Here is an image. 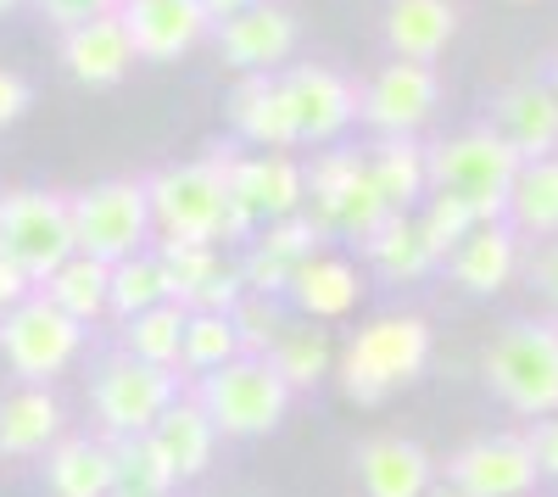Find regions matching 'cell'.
<instances>
[{"mask_svg":"<svg viewBox=\"0 0 558 497\" xmlns=\"http://www.w3.org/2000/svg\"><path fill=\"white\" fill-rule=\"evenodd\" d=\"M430 352H436V336L418 313H380L336 352V380L347 402L380 409V402H391L402 386H413L430 369Z\"/></svg>","mask_w":558,"mask_h":497,"instance_id":"obj_1","label":"cell"},{"mask_svg":"<svg viewBox=\"0 0 558 497\" xmlns=\"http://www.w3.org/2000/svg\"><path fill=\"white\" fill-rule=\"evenodd\" d=\"M425 162H430V196H447L475 223H486V218H502L525 157L508 146L492 123H475V129H458V134L430 141Z\"/></svg>","mask_w":558,"mask_h":497,"instance_id":"obj_2","label":"cell"},{"mask_svg":"<svg viewBox=\"0 0 558 497\" xmlns=\"http://www.w3.org/2000/svg\"><path fill=\"white\" fill-rule=\"evenodd\" d=\"M229 157H235V146H213L196 162H168V168L146 173L157 241L235 246V235H229Z\"/></svg>","mask_w":558,"mask_h":497,"instance_id":"obj_3","label":"cell"},{"mask_svg":"<svg viewBox=\"0 0 558 497\" xmlns=\"http://www.w3.org/2000/svg\"><path fill=\"white\" fill-rule=\"evenodd\" d=\"M481 380L520 420L558 409V319H514L481 352Z\"/></svg>","mask_w":558,"mask_h":497,"instance_id":"obj_4","label":"cell"},{"mask_svg":"<svg viewBox=\"0 0 558 497\" xmlns=\"http://www.w3.org/2000/svg\"><path fill=\"white\" fill-rule=\"evenodd\" d=\"M191 391L213 414L218 436H229V441H257V436L279 431L286 414H291V397H296L263 352H235L229 364L196 375Z\"/></svg>","mask_w":558,"mask_h":497,"instance_id":"obj_5","label":"cell"},{"mask_svg":"<svg viewBox=\"0 0 558 497\" xmlns=\"http://www.w3.org/2000/svg\"><path fill=\"white\" fill-rule=\"evenodd\" d=\"M84 341H89V325H78L73 313H62L39 286L0 313V357H7V369L17 380L51 386L57 375H68L78 364Z\"/></svg>","mask_w":558,"mask_h":497,"instance_id":"obj_6","label":"cell"},{"mask_svg":"<svg viewBox=\"0 0 558 497\" xmlns=\"http://www.w3.org/2000/svg\"><path fill=\"white\" fill-rule=\"evenodd\" d=\"M78 252L73 241V207L62 191L12 185L0 191V257L39 286L51 268H62Z\"/></svg>","mask_w":558,"mask_h":497,"instance_id":"obj_7","label":"cell"},{"mask_svg":"<svg viewBox=\"0 0 558 497\" xmlns=\"http://www.w3.org/2000/svg\"><path fill=\"white\" fill-rule=\"evenodd\" d=\"M307 213L318 218L324 235H341L352 246H363L391 218L363 151H347V146H330L324 157L307 162Z\"/></svg>","mask_w":558,"mask_h":497,"instance_id":"obj_8","label":"cell"},{"mask_svg":"<svg viewBox=\"0 0 558 497\" xmlns=\"http://www.w3.org/2000/svg\"><path fill=\"white\" fill-rule=\"evenodd\" d=\"M73 207V241L78 252L118 263L134 257L157 241V223H151V196H146V179H96L68 196Z\"/></svg>","mask_w":558,"mask_h":497,"instance_id":"obj_9","label":"cell"},{"mask_svg":"<svg viewBox=\"0 0 558 497\" xmlns=\"http://www.w3.org/2000/svg\"><path fill=\"white\" fill-rule=\"evenodd\" d=\"M173 397H179V375L151 364V357H134L129 347H112L89 375V409H96L101 436L151 431Z\"/></svg>","mask_w":558,"mask_h":497,"instance_id":"obj_10","label":"cell"},{"mask_svg":"<svg viewBox=\"0 0 558 497\" xmlns=\"http://www.w3.org/2000/svg\"><path fill=\"white\" fill-rule=\"evenodd\" d=\"M307 207V168L291 151H235L229 157V235L252 241L263 223Z\"/></svg>","mask_w":558,"mask_h":497,"instance_id":"obj_11","label":"cell"},{"mask_svg":"<svg viewBox=\"0 0 558 497\" xmlns=\"http://www.w3.org/2000/svg\"><path fill=\"white\" fill-rule=\"evenodd\" d=\"M441 107L436 62L391 57L368 84H357V123L368 134H418Z\"/></svg>","mask_w":558,"mask_h":497,"instance_id":"obj_12","label":"cell"},{"mask_svg":"<svg viewBox=\"0 0 558 497\" xmlns=\"http://www.w3.org/2000/svg\"><path fill=\"white\" fill-rule=\"evenodd\" d=\"M441 481H452L463 497H531L542 481V464L525 431H492V436L463 441L447 459Z\"/></svg>","mask_w":558,"mask_h":497,"instance_id":"obj_13","label":"cell"},{"mask_svg":"<svg viewBox=\"0 0 558 497\" xmlns=\"http://www.w3.org/2000/svg\"><path fill=\"white\" fill-rule=\"evenodd\" d=\"M286 101L296 118V146H336L357 123V84L324 62H291L279 68Z\"/></svg>","mask_w":558,"mask_h":497,"instance_id":"obj_14","label":"cell"},{"mask_svg":"<svg viewBox=\"0 0 558 497\" xmlns=\"http://www.w3.org/2000/svg\"><path fill=\"white\" fill-rule=\"evenodd\" d=\"M213 45L235 73H279V68L296 62L302 23H296L291 7H279V0H257V7L213 23Z\"/></svg>","mask_w":558,"mask_h":497,"instance_id":"obj_15","label":"cell"},{"mask_svg":"<svg viewBox=\"0 0 558 497\" xmlns=\"http://www.w3.org/2000/svg\"><path fill=\"white\" fill-rule=\"evenodd\" d=\"M140 62H179L213 34L202 0H123L118 7Z\"/></svg>","mask_w":558,"mask_h":497,"instance_id":"obj_16","label":"cell"},{"mask_svg":"<svg viewBox=\"0 0 558 497\" xmlns=\"http://www.w3.org/2000/svg\"><path fill=\"white\" fill-rule=\"evenodd\" d=\"M352 475L363 497H425L441 481V464L413 436H368L352 453Z\"/></svg>","mask_w":558,"mask_h":497,"instance_id":"obj_17","label":"cell"},{"mask_svg":"<svg viewBox=\"0 0 558 497\" xmlns=\"http://www.w3.org/2000/svg\"><path fill=\"white\" fill-rule=\"evenodd\" d=\"M486 123L520 157L558 151V96L547 89V78H508V84H497L492 101H486Z\"/></svg>","mask_w":558,"mask_h":497,"instance_id":"obj_18","label":"cell"},{"mask_svg":"<svg viewBox=\"0 0 558 497\" xmlns=\"http://www.w3.org/2000/svg\"><path fill=\"white\" fill-rule=\"evenodd\" d=\"M520 241H525V235H520L508 218H486V223H475V230L447 252V275H452V286H458V291H470V296H497L508 280L520 275V263H525Z\"/></svg>","mask_w":558,"mask_h":497,"instance_id":"obj_19","label":"cell"},{"mask_svg":"<svg viewBox=\"0 0 558 497\" xmlns=\"http://www.w3.org/2000/svg\"><path fill=\"white\" fill-rule=\"evenodd\" d=\"M57 51H62L68 78L84 84V89H118V84L129 78V68L140 62L118 12H101V17H89V23H78V28H62Z\"/></svg>","mask_w":558,"mask_h":497,"instance_id":"obj_20","label":"cell"},{"mask_svg":"<svg viewBox=\"0 0 558 497\" xmlns=\"http://www.w3.org/2000/svg\"><path fill=\"white\" fill-rule=\"evenodd\" d=\"M229 129L252 151H291L296 146V118L286 101L279 73H241L229 89Z\"/></svg>","mask_w":558,"mask_h":497,"instance_id":"obj_21","label":"cell"},{"mask_svg":"<svg viewBox=\"0 0 558 497\" xmlns=\"http://www.w3.org/2000/svg\"><path fill=\"white\" fill-rule=\"evenodd\" d=\"M68 431L62 397L39 380H17L0 397V453L7 459H45V447Z\"/></svg>","mask_w":558,"mask_h":497,"instance_id":"obj_22","label":"cell"},{"mask_svg":"<svg viewBox=\"0 0 558 497\" xmlns=\"http://www.w3.org/2000/svg\"><path fill=\"white\" fill-rule=\"evenodd\" d=\"M286 302L302 313V319L336 325L363 302V268L336 257V252H313L307 263H296V275L286 286Z\"/></svg>","mask_w":558,"mask_h":497,"instance_id":"obj_23","label":"cell"},{"mask_svg":"<svg viewBox=\"0 0 558 497\" xmlns=\"http://www.w3.org/2000/svg\"><path fill=\"white\" fill-rule=\"evenodd\" d=\"M458 0H391L380 34H386V51L408 57V62H436L447 45L458 39Z\"/></svg>","mask_w":558,"mask_h":497,"instance_id":"obj_24","label":"cell"},{"mask_svg":"<svg viewBox=\"0 0 558 497\" xmlns=\"http://www.w3.org/2000/svg\"><path fill=\"white\" fill-rule=\"evenodd\" d=\"M363 162L375 173V185H380L391 213H413L430 196V162H425V141H418V134H375V141L363 146Z\"/></svg>","mask_w":558,"mask_h":497,"instance_id":"obj_25","label":"cell"},{"mask_svg":"<svg viewBox=\"0 0 558 497\" xmlns=\"http://www.w3.org/2000/svg\"><path fill=\"white\" fill-rule=\"evenodd\" d=\"M45 486L51 497H107L118 486L107 436H57L45 447Z\"/></svg>","mask_w":558,"mask_h":497,"instance_id":"obj_26","label":"cell"},{"mask_svg":"<svg viewBox=\"0 0 558 497\" xmlns=\"http://www.w3.org/2000/svg\"><path fill=\"white\" fill-rule=\"evenodd\" d=\"M363 257H368V268H380V280H391V286H413V280H425L430 268H441V252L430 246L425 223H418V207L391 213L380 230L363 241Z\"/></svg>","mask_w":558,"mask_h":497,"instance_id":"obj_27","label":"cell"},{"mask_svg":"<svg viewBox=\"0 0 558 497\" xmlns=\"http://www.w3.org/2000/svg\"><path fill=\"white\" fill-rule=\"evenodd\" d=\"M157 441L168 447V459H173V470H179V481H196V475H207L213 470V459H218V425H213V414L196 402V391H179L168 409L157 414Z\"/></svg>","mask_w":558,"mask_h":497,"instance_id":"obj_28","label":"cell"},{"mask_svg":"<svg viewBox=\"0 0 558 497\" xmlns=\"http://www.w3.org/2000/svg\"><path fill=\"white\" fill-rule=\"evenodd\" d=\"M502 218L514 223L520 235H531V241L558 235V151H547V157H525V162H520Z\"/></svg>","mask_w":558,"mask_h":497,"instance_id":"obj_29","label":"cell"},{"mask_svg":"<svg viewBox=\"0 0 558 497\" xmlns=\"http://www.w3.org/2000/svg\"><path fill=\"white\" fill-rule=\"evenodd\" d=\"M39 291L51 296L62 313H73L78 325H96L107 319V291H112V263L89 257V252H73L62 268H51V275L39 280Z\"/></svg>","mask_w":558,"mask_h":497,"instance_id":"obj_30","label":"cell"},{"mask_svg":"<svg viewBox=\"0 0 558 497\" xmlns=\"http://www.w3.org/2000/svg\"><path fill=\"white\" fill-rule=\"evenodd\" d=\"M263 357L279 369V380H286L291 391H313L324 375L336 369V347H330V336L318 330V319H286V330L274 336V347Z\"/></svg>","mask_w":558,"mask_h":497,"instance_id":"obj_31","label":"cell"},{"mask_svg":"<svg viewBox=\"0 0 558 497\" xmlns=\"http://www.w3.org/2000/svg\"><path fill=\"white\" fill-rule=\"evenodd\" d=\"M173 296V280H168V263L157 246L134 252V257H118L112 263V291H107V319H129V313H146L157 302Z\"/></svg>","mask_w":558,"mask_h":497,"instance_id":"obj_32","label":"cell"},{"mask_svg":"<svg viewBox=\"0 0 558 497\" xmlns=\"http://www.w3.org/2000/svg\"><path fill=\"white\" fill-rule=\"evenodd\" d=\"M184 307L179 296H168V302H157V307H146V313H129L123 319V341L118 347H129L134 357H151V364H162V369H173L179 375V341H184Z\"/></svg>","mask_w":558,"mask_h":497,"instance_id":"obj_33","label":"cell"},{"mask_svg":"<svg viewBox=\"0 0 558 497\" xmlns=\"http://www.w3.org/2000/svg\"><path fill=\"white\" fill-rule=\"evenodd\" d=\"M241 352V341H235V319L229 313H202V307H191L184 313V341H179V375H207V369H218V364H229V357Z\"/></svg>","mask_w":558,"mask_h":497,"instance_id":"obj_34","label":"cell"},{"mask_svg":"<svg viewBox=\"0 0 558 497\" xmlns=\"http://www.w3.org/2000/svg\"><path fill=\"white\" fill-rule=\"evenodd\" d=\"M107 447H112V470H118V481H129V486H179V470H173V459H168V447L157 441V431H123V436H107Z\"/></svg>","mask_w":558,"mask_h":497,"instance_id":"obj_35","label":"cell"},{"mask_svg":"<svg viewBox=\"0 0 558 497\" xmlns=\"http://www.w3.org/2000/svg\"><path fill=\"white\" fill-rule=\"evenodd\" d=\"M246 246L263 252V257H274V263H286L291 275H296V263H307L313 252H324V230H318V218L302 207V213H286V218L263 223Z\"/></svg>","mask_w":558,"mask_h":497,"instance_id":"obj_36","label":"cell"},{"mask_svg":"<svg viewBox=\"0 0 558 497\" xmlns=\"http://www.w3.org/2000/svg\"><path fill=\"white\" fill-rule=\"evenodd\" d=\"M162 263H168V280H173V296L191 302L218 268H223V246L218 241H157Z\"/></svg>","mask_w":558,"mask_h":497,"instance_id":"obj_37","label":"cell"},{"mask_svg":"<svg viewBox=\"0 0 558 497\" xmlns=\"http://www.w3.org/2000/svg\"><path fill=\"white\" fill-rule=\"evenodd\" d=\"M286 296H263V291H246L235 307H229V319H235V341L241 352H268L274 336L286 330Z\"/></svg>","mask_w":558,"mask_h":497,"instance_id":"obj_38","label":"cell"},{"mask_svg":"<svg viewBox=\"0 0 558 497\" xmlns=\"http://www.w3.org/2000/svg\"><path fill=\"white\" fill-rule=\"evenodd\" d=\"M418 223H425V235H430V246L441 252V263H447V252L475 230V218L463 213L458 202H447V196H425L418 202Z\"/></svg>","mask_w":558,"mask_h":497,"instance_id":"obj_39","label":"cell"},{"mask_svg":"<svg viewBox=\"0 0 558 497\" xmlns=\"http://www.w3.org/2000/svg\"><path fill=\"white\" fill-rule=\"evenodd\" d=\"M520 275H525V286L553 307V319H558V235H547V241L520 263Z\"/></svg>","mask_w":558,"mask_h":497,"instance_id":"obj_40","label":"cell"},{"mask_svg":"<svg viewBox=\"0 0 558 497\" xmlns=\"http://www.w3.org/2000/svg\"><path fill=\"white\" fill-rule=\"evenodd\" d=\"M34 7L45 12L51 28H78V23L101 17V12H118V0H34Z\"/></svg>","mask_w":558,"mask_h":497,"instance_id":"obj_41","label":"cell"},{"mask_svg":"<svg viewBox=\"0 0 558 497\" xmlns=\"http://www.w3.org/2000/svg\"><path fill=\"white\" fill-rule=\"evenodd\" d=\"M531 447H536V464H542V475L547 481H558V409L553 414H542V420H531Z\"/></svg>","mask_w":558,"mask_h":497,"instance_id":"obj_42","label":"cell"},{"mask_svg":"<svg viewBox=\"0 0 558 497\" xmlns=\"http://www.w3.org/2000/svg\"><path fill=\"white\" fill-rule=\"evenodd\" d=\"M28 101H34V89H28V78L23 73H7L0 68V129H12L23 112H28Z\"/></svg>","mask_w":558,"mask_h":497,"instance_id":"obj_43","label":"cell"},{"mask_svg":"<svg viewBox=\"0 0 558 497\" xmlns=\"http://www.w3.org/2000/svg\"><path fill=\"white\" fill-rule=\"evenodd\" d=\"M28 291H34V280L23 275V268H12L7 257H0V313H7L12 302H23Z\"/></svg>","mask_w":558,"mask_h":497,"instance_id":"obj_44","label":"cell"},{"mask_svg":"<svg viewBox=\"0 0 558 497\" xmlns=\"http://www.w3.org/2000/svg\"><path fill=\"white\" fill-rule=\"evenodd\" d=\"M246 7H257V0H202V12H207L213 23H223V17H235V12H246Z\"/></svg>","mask_w":558,"mask_h":497,"instance_id":"obj_45","label":"cell"},{"mask_svg":"<svg viewBox=\"0 0 558 497\" xmlns=\"http://www.w3.org/2000/svg\"><path fill=\"white\" fill-rule=\"evenodd\" d=\"M107 497H173V492L168 486H129V481H118Z\"/></svg>","mask_w":558,"mask_h":497,"instance_id":"obj_46","label":"cell"},{"mask_svg":"<svg viewBox=\"0 0 558 497\" xmlns=\"http://www.w3.org/2000/svg\"><path fill=\"white\" fill-rule=\"evenodd\" d=\"M425 497H463V492H458V486H452V481H436V486H430V492H425Z\"/></svg>","mask_w":558,"mask_h":497,"instance_id":"obj_47","label":"cell"},{"mask_svg":"<svg viewBox=\"0 0 558 497\" xmlns=\"http://www.w3.org/2000/svg\"><path fill=\"white\" fill-rule=\"evenodd\" d=\"M542 78H547V89H553V96H558V57L547 62V73H542Z\"/></svg>","mask_w":558,"mask_h":497,"instance_id":"obj_48","label":"cell"},{"mask_svg":"<svg viewBox=\"0 0 558 497\" xmlns=\"http://www.w3.org/2000/svg\"><path fill=\"white\" fill-rule=\"evenodd\" d=\"M17 7H23V0H0V17H12Z\"/></svg>","mask_w":558,"mask_h":497,"instance_id":"obj_49","label":"cell"},{"mask_svg":"<svg viewBox=\"0 0 558 497\" xmlns=\"http://www.w3.org/2000/svg\"><path fill=\"white\" fill-rule=\"evenodd\" d=\"M118 7H123V0H118Z\"/></svg>","mask_w":558,"mask_h":497,"instance_id":"obj_50","label":"cell"},{"mask_svg":"<svg viewBox=\"0 0 558 497\" xmlns=\"http://www.w3.org/2000/svg\"><path fill=\"white\" fill-rule=\"evenodd\" d=\"M0 459H7V453H0Z\"/></svg>","mask_w":558,"mask_h":497,"instance_id":"obj_51","label":"cell"},{"mask_svg":"<svg viewBox=\"0 0 558 497\" xmlns=\"http://www.w3.org/2000/svg\"><path fill=\"white\" fill-rule=\"evenodd\" d=\"M520 7H525V0H520Z\"/></svg>","mask_w":558,"mask_h":497,"instance_id":"obj_52","label":"cell"}]
</instances>
